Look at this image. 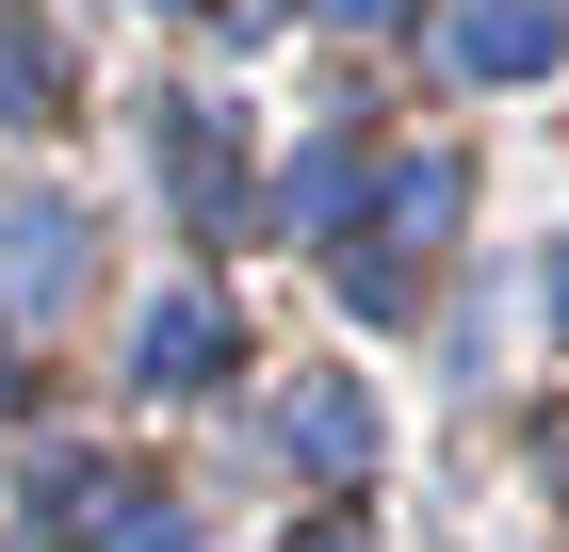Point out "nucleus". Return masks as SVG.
<instances>
[{
    "label": "nucleus",
    "instance_id": "obj_1",
    "mask_svg": "<svg viewBox=\"0 0 569 552\" xmlns=\"http://www.w3.org/2000/svg\"><path fill=\"white\" fill-rule=\"evenodd\" d=\"M553 49H569V0H472V17H456V66H472V82H537Z\"/></svg>",
    "mask_w": 569,
    "mask_h": 552
},
{
    "label": "nucleus",
    "instance_id": "obj_2",
    "mask_svg": "<svg viewBox=\"0 0 569 552\" xmlns=\"http://www.w3.org/2000/svg\"><path fill=\"white\" fill-rule=\"evenodd\" d=\"M131 358H147V390H196V374L228 358V309H212V293H163V309H147V341H131Z\"/></svg>",
    "mask_w": 569,
    "mask_h": 552
},
{
    "label": "nucleus",
    "instance_id": "obj_3",
    "mask_svg": "<svg viewBox=\"0 0 569 552\" xmlns=\"http://www.w3.org/2000/svg\"><path fill=\"white\" fill-rule=\"evenodd\" d=\"M49 114H66V49L0 0V130H49Z\"/></svg>",
    "mask_w": 569,
    "mask_h": 552
},
{
    "label": "nucleus",
    "instance_id": "obj_4",
    "mask_svg": "<svg viewBox=\"0 0 569 552\" xmlns=\"http://www.w3.org/2000/svg\"><path fill=\"white\" fill-rule=\"evenodd\" d=\"M293 455L309 471H375V407L358 390H293Z\"/></svg>",
    "mask_w": 569,
    "mask_h": 552
},
{
    "label": "nucleus",
    "instance_id": "obj_5",
    "mask_svg": "<svg viewBox=\"0 0 569 552\" xmlns=\"http://www.w3.org/2000/svg\"><path fill=\"white\" fill-rule=\"evenodd\" d=\"M358 212V130H326V147H309V163H293V228H309V244H326V228H342Z\"/></svg>",
    "mask_w": 569,
    "mask_h": 552
},
{
    "label": "nucleus",
    "instance_id": "obj_6",
    "mask_svg": "<svg viewBox=\"0 0 569 552\" xmlns=\"http://www.w3.org/2000/svg\"><path fill=\"white\" fill-rule=\"evenodd\" d=\"M0 244H17V260H0V277H17V309H33V293H66V244H82V228H66V212H17V228H0Z\"/></svg>",
    "mask_w": 569,
    "mask_h": 552
},
{
    "label": "nucleus",
    "instance_id": "obj_7",
    "mask_svg": "<svg viewBox=\"0 0 569 552\" xmlns=\"http://www.w3.org/2000/svg\"><path fill=\"white\" fill-rule=\"evenodd\" d=\"M439 228H456V163H407L391 179V244H439Z\"/></svg>",
    "mask_w": 569,
    "mask_h": 552
},
{
    "label": "nucleus",
    "instance_id": "obj_8",
    "mask_svg": "<svg viewBox=\"0 0 569 552\" xmlns=\"http://www.w3.org/2000/svg\"><path fill=\"white\" fill-rule=\"evenodd\" d=\"M114 552H196V520H179V504H131V520H114Z\"/></svg>",
    "mask_w": 569,
    "mask_h": 552
},
{
    "label": "nucleus",
    "instance_id": "obj_9",
    "mask_svg": "<svg viewBox=\"0 0 569 552\" xmlns=\"http://www.w3.org/2000/svg\"><path fill=\"white\" fill-rule=\"evenodd\" d=\"M293 552H375V536H358V520H342V504H326V520H309V536H293Z\"/></svg>",
    "mask_w": 569,
    "mask_h": 552
},
{
    "label": "nucleus",
    "instance_id": "obj_10",
    "mask_svg": "<svg viewBox=\"0 0 569 552\" xmlns=\"http://www.w3.org/2000/svg\"><path fill=\"white\" fill-rule=\"evenodd\" d=\"M537 471H553V488H569V407H553V423H537Z\"/></svg>",
    "mask_w": 569,
    "mask_h": 552
},
{
    "label": "nucleus",
    "instance_id": "obj_11",
    "mask_svg": "<svg viewBox=\"0 0 569 552\" xmlns=\"http://www.w3.org/2000/svg\"><path fill=\"white\" fill-rule=\"evenodd\" d=\"M0 423H17V341H0Z\"/></svg>",
    "mask_w": 569,
    "mask_h": 552
},
{
    "label": "nucleus",
    "instance_id": "obj_12",
    "mask_svg": "<svg viewBox=\"0 0 569 552\" xmlns=\"http://www.w3.org/2000/svg\"><path fill=\"white\" fill-rule=\"evenodd\" d=\"M342 17H358V33H375V17H391V0H342Z\"/></svg>",
    "mask_w": 569,
    "mask_h": 552
},
{
    "label": "nucleus",
    "instance_id": "obj_13",
    "mask_svg": "<svg viewBox=\"0 0 569 552\" xmlns=\"http://www.w3.org/2000/svg\"><path fill=\"white\" fill-rule=\"evenodd\" d=\"M553 325H569V260H553Z\"/></svg>",
    "mask_w": 569,
    "mask_h": 552
}]
</instances>
